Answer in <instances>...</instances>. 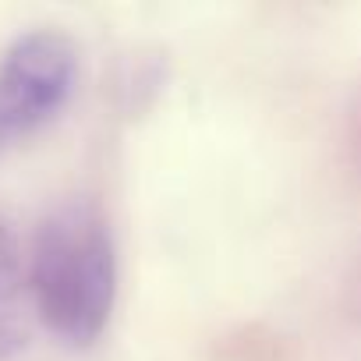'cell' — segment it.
Listing matches in <instances>:
<instances>
[{
  "mask_svg": "<svg viewBox=\"0 0 361 361\" xmlns=\"http://www.w3.org/2000/svg\"><path fill=\"white\" fill-rule=\"evenodd\" d=\"M29 301L68 347H89L117 305V248L96 209L68 206L47 216L29 255Z\"/></svg>",
  "mask_w": 361,
  "mask_h": 361,
  "instance_id": "6da1fadb",
  "label": "cell"
},
{
  "mask_svg": "<svg viewBox=\"0 0 361 361\" xmlns=\"http://www.w3.org/2000/svg\"><path fill=\"white\" fill-rule=\"evenodd\" d=\"M82 75L78 43L61 29H32L0 57V149L18 145L54 124Z\"/></svg>",
  "mask_w": 361,
  "mask_h": 361,
  "instance_id": "7a4b0ae2",
  "label": "cell"
},
{
  "mask_svg": "<svg viewBox=\"0 0 361 361\" xmlns=\"http://www.w3.org/2000/svg\"><path fill=\"white\" fill-rule=\"evenodd\" d=\"M29 269L11 227L0 220V361L15 357L29 336Z\"/></svg>",
  "mask_w": 361,
  "mask_h": 361,
  "instance_id": "3957f363",
  "label": "cell"
}]
</instances>
